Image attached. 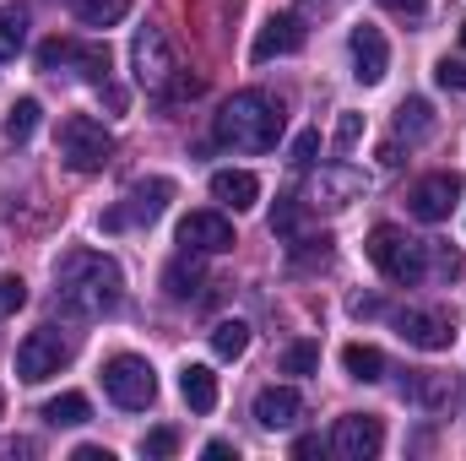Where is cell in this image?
Segmentation results:
<instances>
[{
  "instance_id": "cell-1",
  "label": "cell",
  "mask_w": 466,
  "mask_h": 461,
  "mask_svg": "<svg viewBox=\"0 0 466 461\" xmlns=\"http://www.w3.org/2000/svg\"><path fill=\"white\" fill-rule=\"evenodd\" d=\"M55 299H60V310H71L82 321H98V315L119 310L125 277L104 250H66L55 261Z\"/></svg>"
},
{
  "instance_id": "cell-2",
  "label": "cell",
  "mask_w": 466,
  "mask_h": 461,
  "mask_svg": "<svg viewBox=\"0 0 466 461\" xmlns=\"http://www.w3.org/2000/svg\"><path fill=\"white\" fill-rule=\"evenodd\" d=\"M282 104L271 98V93H260V87H244V93H233L228 104L218 109L212 119V130H218V141L233 147V152H271L277 147V136H282Z\"/></svg>"
},
{
  "instance_id": "cell-3",
  "label": "cell",
  "mask_w": 466,
  "mask_h": 461,
  "mask_svg": "<svg viewBox=\"0 0 466 461\" xmlns=\"http://www.w3.org/2000/svg\"><path fill=\"white\" fill-rule=\"evenodd\" d=\"M369 261L380 266V277L385 282H396V288H418L423 277H429V239H412L407 229H396V223H380V229H369Z\"/></svg>"
},
{
  "instance_id": "cell-4",
  "label": "cell",
  "mask_w": 466,
  "mask_h": 461,
  "mask_svg": "<svg viewBox=\"0 0 466 461\" xmlns=\"http://www.w3.org/2000/svg\"><path fill=\"white\" fill-rule=\"evenodd\" d=\"M55 147H60V163L76 169V174H98L115 158V136L104 130V119H93V115H66Z\"/></svg>"
},
{
  "instance_id": "cell-5",
  "label": "cell",
  "mask_w": 466,
  "mask_h": 461,
  "mask_svg": "<svg viewBox=\"0 0 466 461\" xmlns=\"http://www.w3.org/2000/svg\"><path fill=\"white\" fill-rule=\"evenodd\" d=\"M104 391H109L115 407L141 413V407H152V396H157V374H152L147 358H136V353H115V358L104 364Z\"/></svg>"
},
{
  "instance_id": "cell-6",
  "label": "cell",
  "mask_w": 466,
  "mask_h": 461,
  "mask_svg": "<svg viewBox=\"0 0 466 461\" xmlns=\"http://www.w3.org/2000/svg\"><path fill=\"white\" fill-rule=\"evenodd\" d=\"M66 358H71V347L60 343V332H55V326H38V332H27L22 347H16V380L38 385V380L60 374V369H66Z\"/></svg>"
},
{
  "instance_id": "cell-7",
  "label": "cell",
  "mask_w": 466,
  "mask_h": 461,
  "mask_svg": "<svg viewBox=\"0 0 466 461\" xmlns=\"http://www.w3.org/2000/svg\"><path fill=\"white\" fill-rule=\"evenodd\" d=\"M174 201V179H136L130 190H125V207L115 212H104V229H130V223H157L163 218V207Z\"/></svg>"
},
{
  "instance_id": "cell-8",
  "label": "cell",
  "mask_w": 466,
  "mask_h": 461,
  "mask_svg": "<svg viewBox=\"0 0 466 461\" xmlns=\"http://www.w3.org/2000/svg\"><path fill=\"white\" fill-rule=\"evenodd\" d=\"M456 201H461V174H456V169H451V174H423V179L407 190V212H412L418 223H445Z\"/></svg>"
},
{
  "instance_id": "cell-9",
  "label": "cell",
  "mask_w": 466,
  "mask_h": 461,
  "mask_svg": "<svg viewBox=\"0 0 466 461\" xmlns=\"http://www.w3.org/2000/svg\"><path fill=\"white\" fill-rule=\"evenodd\" d=\"M130 60H136V82L147 93H163L174 82V55H168V38L163 27H141L136 44H130Z\"/></svg>"
},
{
  "instance_id": "cell-10",
  "label": "cell",
  "mask_w": 466,
  "mask_h": 461,
  "mask_svg": "<svg viewBox=\"0 0 466 461\" xmlns=\"http://www.w3.org/2000/svg\"><path fill=\"white\" fill-rule=\"evenodd\" d=\"M38 66L55 71V66H76L87 82H109V49L104 44H71V38H49L38 49Z\"/></svg>"
},
{
  "instance_id": "cell-11",
  "label": "cell",
  "mask_w": 466,
  "mask_h": 461,
  "mask_svg": "<svg viewBox=\"0 0 466 461\" xmlns=\"http://www.w3.org/2000/svg\"><path fill=\"white\" fill-rule=\"evenodd\" d=\"M363 190H369V179H363L358 169H348V163H326V169L309 179L304 207H352Z\"/></svg>"
},
{
  "instance_id": "cell-12",
  "label": "cell",
  "mask_w": 466,
  "mask_h": 461,
  "mask_svg": "<svg viewBox=\"0 0 466 461\" xmlns=\"http://www.w3.org/2000/svg\"><path fill=\"white\" fill-rule=\"evenodd\" d=\"M380 446H385V424H380V418H369V413H348V418H337L331 451H337L342 461H374L380 456Z\"/></svg>"
},
{
  "instance_id": "cell-13",
  "label": "cell",
  "mask_w": 466,
  "mask_h": 461,
  "mask_svg": "<svg viewBox=\"0 0 466 461\" xmlns=\"http://www.w3.org/2000/svg\"><path fill=\"white\" fill-rule=\"evenodd\" d=\"M396 332H401V343L423 347V353H445V347L456 343V321L445 310H401Z\"/></svg>"
},
{
  "instance_id": "cell-14",
  "label": "cell",
  "mask_w": 466,
  "mask_h": 461,
  "mask_svg": "<svg viewBox=\"0 0 466 461\" xmlns=\"http://www.w3.org/2000/svg\"><path fill=\"white\" fill-rule=\"evenodd\" d=\"M352 49V77L363 82V87H374V82H385V71H390V44H385V33L380 27H369V22H358L348 38Z\"/></svg>"
},
{
  "instance_id": "cell-15",
  "label": "cell",
  "mask_w": 466,
  "mask_h": 461,
  "mask_svg": "<svg viewBox=\"0 0 466 461\" xmlns=\"http://www.w3.org/2000/svg\"><path fill=\"white\" fill-rule=\"evenodd\" d=\"M179 244L196 250V255H223L238 239H233V223L223 212H190V218L179 223Z\"/></svg>"
},
{
  "instance_id": "cell-16",
  "label": "cell",
  "mask_w": 466,
  "mask_h": 461,
  "mask_svg": "<svg viewBox=\"0 0 466 461\" xmlns=\"http://www.w3.org/2000/svg\"><path fill=\"white\" fill-rule=\"evenodd\" d=\"M299 44H304V27H299V16H293V11H282V16H271V22L255 33L249 60H255V66H266V60H277V55H293Z\"/></svg>"
},
{
  "instance_id": "cell-17",
  "label": "cell",
  "mask_w": 466,
  "mask_h": 461,
  "mask_svg": "<svg viewBox=\"0 0 466 461\" xmlns=\"http://www.w3.org/2000/svg\"><path fill=\"white\" fill-rule=\"evenodd\" d=\"M299 418H304V396L293 385H266L255 396V424L260 429H293Z\"/></svg>"
},
{
  "instance_id": "cell-18",
  "label": "cell",
  "mask_w": 466,
  "mask_h": 461,
  "mask_svg": "<svg viewBox=\"0 0 466 461\" xmlns=\"http://www.w3.org/2000/svg\"><path fill=\"white\" fill-rule=\"evenodd\" d=\"M401 396H407V402H418V407H445V402L456 396V380H451V374H440V369H407Z\"/></svg>"
},
{
  "instance_id": "cell-19",
  "label": "cell",
  "mask_w": 466,
  "mask_h": 461,
  "mask_svg": "<svg viewBox=\"0 0 466 461\" xmlns=\"http://www.w3.org/2000/svg\"><path fill=\"white\" fill-rule=\"evenodd\" d=\"M212 196H218L223 207H233V212H249V207L260 201V179H255L249 169H218V174H212Z\"/></svg>"
},
{
  "instance_id": "cell-20",
  "label": "cell",
  "mask_w": 466,
  "mask_h": 461,
  "mask_svg": "<svg viewBox=\"0 0 466 461\" xmlns=\"http://www.w3.org/2000/svg\"><path fill=\"white\" fill-rule=\"evenodd\" d=\"M201 282H207V271H201L196 250L174 255V261H168V271H163V288H168V299H196V293H201Z\"/></svg>"
},
{
  "instance_id": "cell-21",
  "label": "cell",
  "mask_w": 466,
  "mask_h": 461,
  "mask_svg": "<svg viewBox=\"0 0 466 461\" xmlns=\"http://www.w3.org/2000/svg\"><path fill=\"white\" fill-rule=\"evenodd\" d=\"M179 391H185V402H190L196 413H212V407H218V374H212L207 364H185Z\"/></svg>"
},
{
  "instance_id": "cell-22",
  "label": "cell",
  "mask_w": 466,
  "mask_h": 461,
  "mask_svg": "<svg viewBox=\"0 0 466 461\" xmlns=\"http://www.w3.org/2000/svg\"><path fill=\"white\" fill-rule=\"evenodd\" d=\"M87 418H93V402H87L82 391H66V396L44 402V424H55V429H76V424H87Z\"/></svg>"
},
{
  "instance_id": "cell-23",
  "label": "cell",
  "mask_w": 466,
  "mask_h": 461,
  "mask_svg": "<svg viewBox=\"0 0 466 461\" xmlns=\"http://www.w3.org/2000/svg\"><path fill=\"white\" fill-rule=\"evenodd\" d=\"M342 369H348L352 380H363V385H369V380H380V374H385V353H380V347H369V343H348V347H342Z\"/></svg>"
},
{
  "instance_id": "cell-24",
  "label": "cell",
  "mask_w": 466,
  "mask_h": 461,
  "mask_svg": "<svg viewBox=\"0 0 466 461\" xmlns=\"http://www.w3.org/2000/svg\"><path fill=\"white\" fill-rule=\"evenodd\" d=\"M71 11H76V22H87V27H115L130 16V0H71Z\"/></svg>"
},
{
  "instance_id": "cell-25",
  "label": "cell",
  "mask_w": 466,
  "mask_h": 461,
  "mask_svg": "<svg viewBox=\"0 0 466 461\" xmlns=\"http://www.w3.org/2000/svg\"><path fill=\"white\" fill-rule=\"evenodd\" d=\"M27 44V11L22 5H0V60H16Z\"/></svg>"
},
{
  "instance_id": "cell-26",
  "label": "cell",
  "mask_w": 466,
  "mask_h": 461,
  "mask_svg": "<svg viewBox=\"0 0 466 461\" xmlns=\"http://www.w3.org/2000/svg\"><path fill=\"white\" fill-rule=\"evenodd\" d=\"M396 130H401L407 141H423V136L434 130V109H429L423 98H407V104L396 109Z\"/></svg>"
},
{
  "instance_id": "cell-27",
  "label": "cell",
  "mask_w": 466,
  "mask_h": 461,
  "mask_svg": "<svg viewBox=\"0 0 466 461\" xmlns=\"http://www.w3.org/2000/svg\"><path fill=\"white\" fill-rule=\"evenodd\" d=\"M244 347H249V326L244 321H218L212 326V353L218 358H244Z\"/></svg>"
},
{
  "instance_id": "cell-28",
  "label": "cell",
  "mask_w": 466,
  "mask_h": 461,
  "mask_svg": "<svg viewBox=\"0 0 466 461\" xmlns=\"http://www.w3.org/2000/svg\"><path fill=\"white\" fill-rule=\"evenodd\" d=\"M38 130V98H16L5 115V141H27Z\"/></svg>"
},
{
  "instance_id": "cell-29",
  "label": "cell",
  "mask_w": 466,
  "mask_h": 461,
  "mask_svg": "<svg viewBox=\"0 0 466 461\" xmlns=\"http://www.w3.org/2000/svg\"><path fill=\"white\" fill-rule=\"evenodd\" d=\"M282 369H288V374H315V369H320V347L315 343H293L288 353H282Z\"/></svg>"
},
{
  "instance_id": "cell-30",
  "label": "cell",
  "mask_w": 466,
  "mask_h": 461,
  "mask_svg": "<svg viewBox=\"0 0 466 461\" xmlns=\"http://www.w3.org/2000/svg\"><path fill=\"white\" fill-rule=\"evenodd\" d=\"M429 255H434V277H445V282H456L466 271L461 250H451V244H429Z\"/></svg>"
},
{
  "instance_id": "cell-31",
  "label": "cell",
  "mask_w": 466,
  "mask_h": 461,
  "mask_svg": "<svg viewBox=\"0 0 466 461\" xmlns=\"http://www.w3.org/2000/svg\"><path fill=\"white\" fill-rule=\"evenodd\" d=\"M299 207H304L299 196H277V207H271V233H282V239H288V233L299 229Z\"/></svg>"
},
{
  "instance_id": "cell-32",
  "label": "cell",
  "mask_w": 466,
  "mask_h": 461,
  "mask_svg": "<svg viewBox=\"0 0 466 461\" xmlns=\"http://www.w3.org/2000/svg\"><path fill=\"white\" fill-rule=\"evenodd\" d=\"M22 304H27V282H22L16 271H5V277H0V315H16Z\"/></svg>"
},
{
  "instance_id": "cell-33",
  "label": "cell",
  "mask_w": 466,
  "mask_h": 461,
  "mask_svg": "<svg viewBox=\"0 0 466 461\" xmlns=\"http://www.w3.org/2000/svg\"><path fill=\"white\" fill-rule=\"evenodd\" d=\"M358 136H363V115L342 109V119H337V152H352V147H358Z\"/></svg>"
},
{
  "instance_id": "cell-34",
  "label": "cell",
  "mask_w": 466,
  "mask_h": 461,
  "mask_svg": "<svg viewBox=\"0 0 466 461\" xmlns=\"http://www.w3.org/2000/svg\"><path fill=\"white\" fill-rule=\"evenodd\" d=\"M434 82L451 87V93H466V60H440L434 66Z\"/></svg>"
},
{
  "instance_id": "cell-35",
  "label": "cell",
  "mask_w": 466,
  "mask_h": 461,
  "mask_svg": "<svg viewBox=\"0 0 466 461\" xmlns=\"http://www.w3.org/2000/svg\"><path fill=\"white\" fill-rule=\"evenodd\" d=\"M141 451H147V456H174V451H179V435H174V429H152V435L141 440Z\"/></svg>"
},
{
  "instance_id": "cell-36",
  "label": "cell",
  "mask_w": 466,
  "mask_h": 461,
  "mask_svg": "<svg viewBox=\"0 0 466 461\" xmlns=\"http://www.w3.org/2000/svg\"><path fill=\"white\" fill-rule=\"evenodd\" d=\"M315 152H320V130H304V136L293 141V163H299V169H309V163H315Z\"/></svg>"
},
{
  "instance_id": "cell-37",
  "label": "cell",
  "mask_w": 466,
  "mask_h": 461,
  "mask_svg": "<svg viewBox=\"0 0 466 461\" xmlns=\"http://www.w3.org/2000/svg\"><path fill=\"white\" fill-rule=\"evenodd\" d=\"M380 5H385V11H396V16H423V5H429V0H380Z\"/></svg>"
},
{
  "instance_id": "cell-38",
  "label": "cell",
  "mask_w": 466,
  "mask_h": 461,
  "mask_svg": "<svg viewBox=\"0 0 466 461\" xmlns=\"http://www.w3.org/2000/svg\"><path fill=\"white\" fill-rule=\"evenodd\" d=\"M0 456H33V440H5Z\"/></svg>"
},
{
  "instance_id": "cell-39",
  "label": "cell",
  "mask_w": 466,
  "mask_h": 461,
  "mask_svg": "<svg viewBox=\"0 0 466 461\" xmlns=\"http://www.w3.org/2000/svg\"><path fill=\"white\" fill-rule=\"evenodd\" d=\"M380 163H385V169H396V163H401V147H396V141H385V147H380Z\"/></svg>"
},
{
  "instance_id": "cell-40",
  "label": "cell",
  "mask_w": 466,
  "mask_h": 461,
  "mask_svg": "<svg viewBox=\"0 0 466 461\" xmlns=\"http://www.w3.org/2000/svg\"><path fill=\"white\" fill-rule=\"evenodd\" d=\"M293 456H320V440H315V435H304V440L293 446Z\"/></svg>"
},
{
  "instance_id": "cell-41",
  "label": "cell",
  "mask_w": 466,
  "mask_h": 461,
  "mask_svg": "<svg viewBox=\"0 0 466 461\" xmlns=\"http://www.w3.org/2000/svg\"><path fill=\"white\" fill-rule=\"evenodd\" d=\"M76 461H115V456H109L104 446H82V451H76Z\"/></svg>"
},
{
  "instance_id": "cell-42",
  "label": "cell",
  "mask_w": 466,
  "mask_h": 461,
  "mask_svg": "<svg viewBox=\"0 0 466 461\" xmlns=\"http://www.w3.org/2000/svg\"><path fill=\"white\" fill-rule=\"evenodd\" d=\"M207 456H212V461H228L233 446H228V440H212V446H207Z\"/></svg>"
},
{
  "instance_id": "cell-43",
  "label": "cell",
  "mask_w": 466,
  "mask_h": 461,
  "mask_svg": "<svg viewBox=\"0 0 466 461\" xmlns=\"http://www.w3.org/2000/svg\"><path fill=\"white\" fill-rule=\"evenodd\" d=\"M352 315H380V299H352Z\"/></svg>"
},
{
  "instance_id": "cell-44",
  "label": "cell",
  "mask_w": 466,
  "mask_h": 461,
  "mask_svg": "<svg viewBox=\"0 0 466 461\" xmlns=\"http://www.w3.org/2000/svg\"><path fill=\"white\" fill-rule=\"evenodd\" d=\"M0 413H5V391H0Z\"/></svg>"
},
{
  "instance_id": "cell-45",
  "label": "cell",
  "mask_w": 466,
  "mask_h": 461,
  "mask_svg": "<svg viewBox=\"0 0 466 461\" xmlns=\"http://www.w3.org/2000/svg\"><path fill=\"white\" fill-rule=\"evenodd\" d=\"M461 44H466V22H461Z\"/></svg>"
}]
</instances>
